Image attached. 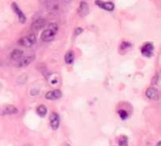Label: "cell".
Masks as SVG:
<instances>
[{"instance_id": "18", "label": "cell", "mask_w": 161, "mask_h": 146, "mask_svg": "<svg viewBox=\"0 0 161 146\" xmlns=\"http://www.w3.org/2000/svg\"><path fill=\"white\" fill-rule=\"evenodd\" d=\"M118 113H119V117H120L122 119H123V120H124V119H126V118H128V113L126 112L125 110H119V112Z\"/></svg>"}, {"instance_id": "22", "label": "cell", "mask_w": 161, "mask_h": 146, "mask_svg": "<svg viewBox=\"0 0 161 146\" xmlns=\"http://www.w3.org/2000/svg\"><path fill=\"white\" fill-rule=\"evenodd\" d=\"M64 2V3H69V2H71L72 0H63Z\"/></svg>"}, {"instance_id": "12", "label": "cell", "mask_w": 161, "mask_h": 146, "mask_svg": "<svg viewBox=\"0 0 161 146\" xmlns=\"http://www.w3.org/2000/svg\"><path fill=\"white\" fill-rule=\"evenodd\" d=\"M35 56H27V57L21 58V59L19 60L18 63H17V66L18 67H27L28 65L31 64L34 59H35Z\"/></svg>"}, {"instance_id": "13", "label": "cell", "mask_w": 161, "mask_h": 146, "mask_svg": "<svg viewBox=\"0 0 161 146\" xmlns=\"http://www.w3.org/2000/svg\"><path fill=\"white\" fill-rule=\"evenodd\" d=\"M145 95L148 99L150 100H155L157 98L158 96V90L155 87H150L148 88L145 92Z\"/></svg>"}, {"instance_id": "15", "label": "cell", "mask_w": 161, "mask_h": 146, "mask_svg": "<svg viewBox=\"0 0 161 146\" xmlns=\"http://www.w3.org/2000/svg\"><path fill=\"white\" fill-rule=\"evenodd\" d=\"M74 53L73 52L69 51L66 53L65 56H64V60H65V63L67 64H71L74 61Z\"/></svg>"}, {"instance_id": "7", "label": "cell", "mask_w": 161, "mask_h": 146, "mask_svg": "<svg viewBox=\"0 0 161 146\" xmlns=\"http://www.w3.org/2000/svg\"><path fill=\"white\" fill-rule=\"evenodd\" d=\"M49 122H50V126L53 129H57L60 125V118H59L58 114L53 112L51 115H49Z\"/></svg>"}, {"instance_id": "16", "label": "cell", "mask_w": 161, "mask_h": 146, "mask_svg": "<svg viewBox=\"0 0 161 146\" xmlns=\"http://www.w3.org/2000/svg\"><path fill=\"white\" fill-rule=\"evenodd\" d=\"M36 112L39 116L43 117L46 115V113H47V109H46V107L44 105H39L38 107H37Z\"/></svg>"}, {"instance_id": "17", "label": "cell", "mask_w": 161, "mask_h": 146, "mask_svg": "<svg viewBox=\"0 0 161 146\" xmlns=\"http://www.w3.org/2000/svg\"><path fill=\"white\" fill-rule=\"evenodd\" d=\"M127 137L126 136H123V137H121L119 139V144L120 146H126L127 144Z\"/></svg>"}, {"instance_id": "21", "label": "cell", "mask_w": 161, "mask_h": 146, "mask_svg": "<svg viewBox=\"0 0 161 146\" xmlns=\"http://www.w3.org/2000/svg\"><path fill=\"white\" fill-rule=\"evenodd\" d=\"M158 82H159V74H156V76L154 77L153 78V84H155V85H157L158 84Z\"/></svg>"}, {"instance_id": "6", "label": "cell", "mask_w": 161, "mask_h": 146, "mask_svg": "<svg viewBox=\"0 0 161 146\" xmlns=\"http://www.w3.org/2000/svg\"><path fill=\"white\" fill-rule=\"evenodd\" d=\"M95 3L99 7H101V9L107 10V11H112L115 8V5L111 2H102L101 0H97Z\"/></svg>"}, {"instance_id": "3", "label": "cell", "mask_w": 161, "mask_h": 146, "mask_svg": "<svg viewBox=\"0 0 161 146\" xmlns=\"http://www.w3.org/2000/svg\"><path fill=\"white\" fill-rule=\"evenodd\" d=\"M40 2L49 10H57L58 9V0H40Z\"/></svg>"}, {"instance_id": "4", "label": "cell", "mask_w": 161, "mask_h": 146, "mask_svg": "<svg viewBox=\"0 0 161 146\" xmlns=\"http://www.w3.org/2000/svg\"><path fill=\"white\" fill-rule=\"evenodd\" d=\"M12 8H13V11L15 12V13L16 14V16L18 17L20 22L22 24H24L26 22V17L25 15L24 14V13L22 12V10H20V8L19 7V6L16 2H13L12 3Z\"/></svg>"}, {"instance_id": "14", "label": "cell", "mask_w": 161, "mask_h": 146, "mask_svg": "<svg viewBox=\"0 0 161 146\" xmlns=\"http://www.w3.org/2000/svg\"><path fill=\"white\" fill-rule=\"evenodd\" d=\"M23 51L20 50V49H14L10 54V59L13 61H17L20 60L22 57H23Z\"/></svg>"}, {"instance_id": "11", "label": "cell", "mask_w": 161, "mask_h": 146, "mask_svg": "<svg viewBox=\"0 0 161 146\" xmlns=\"http://www.w3.org/2000/svg\"><path fill=\"white\" fill-rule=\"evenodd\" d=\"M46 23H47V21H46V19H43V18L37 19L36 21H35L31 24V29L36 30V31L40 30L41 29L44 28V27L46 26Z\"/></svg>"}, {"instance_id": "23", "label": "cell", "mask_w": 161, "mask_h": 146, "mask_svg": "<svg viewBox=\"0 0 161 146\" xmlns=\"http://www.w3.org/2000/svg\"><path fill=\"white\" fill-rule=\"evenodd\" d=\"M161 145V142L160 141H159V142H158V144H156V146H160Z\"/></svg>"}, {"instance_id": "5", "label": "cell", "mask_w": 161, "mask_h": 146, "mask_svg": "<svg viewBox=\"0 0 161 146\" xmlns=\"http://www.w3.org/2000/svg\"><path fill=\"white\" fill-rule=\"evenodd\" d=\"M18 112V110L15 106L13 105H7L2 107L0 110V115H14L16 113Z\"/></svg>"}, {"instance_id": "10", "label": "cell", "mask_w": 161, "mask_h": 146, "mask_svg": "<svg viewBox=\"0 0 161 146\" xmlns=\"http://www.w3.org/2000/svg\"><path fill=\"white\" fill-rule=\"evenodd\" d=\"M77 12H78V14L82 17L87 16L89 13V6H88L87 3L86 2H81L79 7H78Z\"/></svg>"}, {"instance_id": "20", "label": "cell", "mask_w": 161, "mask_h": 146, "mask_svg": "<svg viewBox=\"0 0 161 146\" xmlns=\"http://www.w3.org/2000/svg\"><path fill=\"white\" fill-rule=\"evenodd\" d=\"M82 33V28H76L75 29L74 33H75V36H78L79 34H81Z\"/></svg>"}, {"instance_id": "2", "label": "cell", "mask_w": 161, "mask_h": 146, "mask_svg": "<svg viewBox=\"0 0 161 146\" xmlns=\"http://www.w3.org/2000/svg\"><path fill=\"white\" fill-rule=\"evenodd\" d=\"M36 42V37L34 34H29L25 36L22 37L21 39L19 40L18 44L20 46L25 47V48H29L32 46Z\"/></svg>"}, {"instance_id": "9", "label": "cell", "mask_w": 161, "mask_h": 146, "mask_svg": "<svg viewBox=\"0 0 161 146\" xmlns=\"http://www.w3.org/2000/svg\"><path fill=\"white\" fill-rule=\"evenodd\" d=\"M61 96H62L61 91L59 90V89H55V90L48 92L46 94V96H45V97H46V99L49 100H56L60 98Z\"/></svg>"}, {"instance_id": "1", "label": "cell", "mask_w": 161, "mask_h": 146, "mask_svg": "<svg viewBox=\"0 0 161 146\" xmlns=\"http://www.w3.org/2000/svg\"><path fill=\"white\" fill-rule=\"evenodd\" d=\"M58 30V26L56 23H50L48 25L47 28L42 32L41 35V40L44 42H49L51 41L54 38L55 35L57 34Z\"/></svg>"}, {"instance_id": "19", "label": "cell", "mask_w": 161, "mask_h": 146, "mask_svg": "<svg viewBox=\"0 0 161 146\" xmlns=\"http://www.w3.org/2000/svg\"><path fill=\"white\" fill-rule=\"evenodd\" d=\"M130 47V44L128 42H123L122 44H121L120 48L121 49H126V48H128Z\"/></svg>"}, {"instance_id": "8", "label": "cell", "mask_w": 161, "mask_h": 146, "mask_svg": "<svg viewBox=\"0 0 161 146\" xmlns=\"http://www.w3.org/2000/svg\"><path fill=\"white\" fill-rule=\"evenodd\" d=\"M153 45L151 43H146L141 47V54L144 56L150 57L153 53Z\"/></svg>"}]
</instances>
